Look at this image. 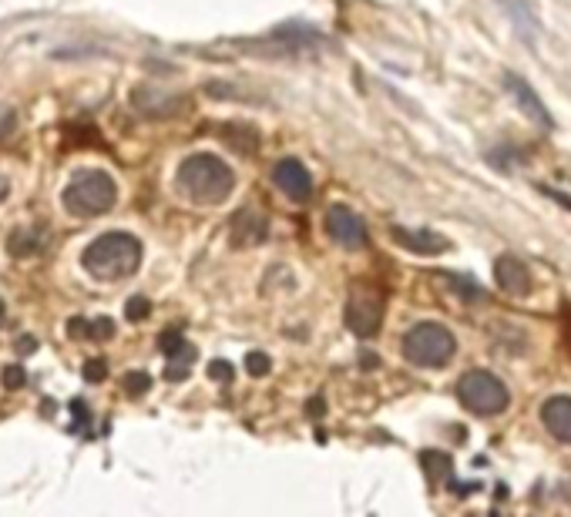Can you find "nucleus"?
Wrapping results in <instances>:
<instances>
[{
	"label": "nucleus",
	"mask_w": 571,
	"mask_h": 517,
	"mask_svg": "<svg viewBox=\"0 0 571 517\" xmlns=\"http://www.w3.org/2000/svg\"><path fill=\"white\" fill-rule=\"evenodd\" d=\"M175 185L185 198H192L198 206H218L232 196L236 188V172L212 151H195L179 165Z\"/></svg>",
	"instance_id": "nucleus-1"
},
{
	"label": "nucleus",
	"mask_w": 571,
	"mask_h": 517,
	"mask_svg": "<svg viewBox=\"0 0 571 517\" xmlns=\"http://www.w3.org/2000/svg\"><path fill=\"white\" fill-rule=\"evenodd\" d=\"M84 273L102 282H118L138 273L141 265V242L128 232H104L81 253Z\"/></svg>",
	"instance_id": "nucleus-2"
},
{
	"label": "nucleus",
	"mask_w": 571,
	"mask_h": 517,
	"mask_svg": "<svg viewBox=\"0 0 571 517\" xmlns=\"http://www.w3.org/2000/svg\"><path fill=\"white\" fill-rule=\"evenodd\" d=\"M118 202V185L102 168H81L71 175L68 188H64V208L78 219H94L104 215L108 208Z\"/></svg>",
	"instance_id": "nucleus-3"
},
{
	"label": "nucleus",
	"mask_w": 571,
	"mask_h": 517,
	"mask_svg": "<svg viewBox=\"0 0 571 517\" xmlns=\"http://www.w3.org/2000/svg\"><path fill=\"white\" fill-rule=\"evenodd\" d=\"M457 349L454 333L440 322H417L411 333L403 336V357L407 363L421 369H440L450 363Z\"/></svg>",
	"instance_id": "nucleus-4"
},
{
	"label": "nucleus",
	"mask_w": 571,
	"mask_h": 517,
	"mask_svg": "<svg viewBox=\"0 0 571 517\" xmlns=\"http://www.w3.org/2000/svg\"><path fill=\"white\" fill-rule=\"evenodd\" d=\"M457 397L478 416H498L508 407V387L488 369H468L457 379Z\"/></svg>",
	"instance_id": "nucleus-5"
},
{
	"label": "nucleus",
	"mask_w": 571,
	"mask_h": 517,
	"mask_svg": "<svg viewBox=\"0 0 571 517\" xmlns=\"http://www.w3.org/2000/svg\"><path fill=\"white\" fill-rule=\"evenodd\" d=\"M380 322H383V296L377 289H350V299H346V326H350V333L360 336V340H370L380 330Z\"/></svg>",
	"instance_id": "nucleus-6"
},
{
	"label": "nucleus",
	"mask_w": 571,
	"mask_h": 517,
	"mask_svg": "<svg viewBox=\"0 0 571 517\" xmlns=\"http://www.w3.org/2000/svg\"><path fill=\"white\" fill-rule=\"evenodd\" d=\"M326 232L333 242H340L343 249H363L366 245V225L353 208L330 206L326 208Z\"/></svg>",
	"instance_id": "nucleus-7"
},
{
	"label": "nucleus",
	"mask_w": 571,
	"mask_h": 517,
	"mask_svg": "<svg viewBox=\"0 0 571 517\" xmlns=\"http://www.w3.org/2000/svg\"><path fill=\"white\" fill-rule=\"evenodd\" d=\"M273 182L286 198L293 202H306L313 196V175L306 172V165L299 158H283L273 168Z\"/></svg>",
	"instance_id": "nucleus-8"
},
{
	"label": "nucleus",
	"mask_w": 571,
	"mask_h": 517,
	"mask_svg": "<svg viewBox=\"0 0 571 517\" xmlns=\"http://www.w3.org/2000/svg\"><path fill=\"white\" fill-rule=\"evenodd\" d=\"M159 346L165 353V377L169 379H185L189 369L195 363V346L185 343V336L179 330H169V333L159 336Z\"/></svg>",
	"instance_id": "nucleus-9"
},
{
	"label": "nucleus",
	"mask_w": 571,
	"mask_h": 517,
	"mask_svg": "<svg viewBox=\"0 0 571 517\" xmlns=\"http://www.w3.org/2000/svg\"><path fill=\"white\" fill-rule=\"evenodd\" d=\"M390 235H393L397 245H403L407 253H417V255H437L450 249V242L431 229H403V225H393Z\"/></svg>",
	"instance_id": "nucleus-10"
},
{
	"label": "nucleus",
	"mask_w": 571,
	"mask_h": 517,
	"mask_svg": "<svg viewBox=\"0 0 571 517\" xmlns=\"http://www.w3.org/2000/svg\"><path fill=\"white\" fill-rule=\"evenodd\" d=\"M494 279H498L501 292H508V296H527V292H531V273H527V265L521 263V259H514V255H501V259L494 263Z\"/></svg>",
	"instance_id": "nucleus-11"
},
{
	"label": "nucleus",
	"mask_w": 571,
	"mask_h": 517,
	"mask_svg": "<svg viewBox=\"0 0 571 517\" xmlns=\"http://www.w3.org/2000/svg\"><path fill=\"white\" fill-rule=\"evenodd\" d=\"M541 420L548 434L561 444H571V397H551L541 407Z\"/></svg>",
	"instance_id": "nucleus-12"
},
{
	"label": "nucleus",
	"mask_w": 571,
	"mask_h": 517,
	"mask_svg": "<svg viewBox=\"0 0 571 517\" xmlns=\"http://www.w3.org/2000/svg\"><path fill=\"white\" fill-rule=\"evenodd\" d=\"M266 239V222L259 215H252V212H239L236 219H232V245H256V242Z\"/></svg>",
	"instance_id": "nucleus-13"
},
{
	"label": "nucleus",
	"mask_w": 571,
	"mask_h": 517,
	"mask_svg": "<svg viewBox=\"0 0 571 517\" xmlns=\"http://www.w3.org/2000/svg\"><path fill=\"white\" fill-rule=\"evenodd\" d=\"M508 88H511V94H514V98H518V101H521V108H525L527 115L535 118L537 125H551L548 111H545V104L537 101L535 91L527 88L525 81H521V78H514V74H508Z\"/></svg>",
	"instance_id": "nucleus-14"
},
{
	"label": "nucleus",
	"mask_w": 571,
	"mask_h": 517,
	"mask_svg": "<svg viewBox=\"0 0 571 517\" xmlns=\"http://www.w3.org/2000/svg\"><path fill=\"white\" fill-rule=\"evenodd\" d=\"M68 333L78 336V340H111L114 322L108 316H102V320H71Z\"/></svg>",
	"instance_id": "nucleus-15"
},
{
	"label": "nucleus",
	"mask_w": 571,
	"mask_h": 517,
	"mask_svg": "<svg viewBox=\"0 0 571 517\" xmlns=\"http://www.w3.org/2000/svg\"><path fill=\"white\" fill-rule=\"evenodd\" d=\"M7 245H11L14 255H31V253H41V249H44V235H41L37 229H21V232H14Z\"/></svg>",
	"instance_id": "nucleus-16"
},
{
	"label": "nucleus",
	"mask_w": 571,
	"mask_h": 517,
	"mask_svg": "<svg viewBox=\"0 0 571 517\" xmlns=\"http://www.w3.org/2000/svg\"><path fill=\"white\" fill-rule=\"evenodd\" d=\"M423 467H427V477L431 481H444V477H450V457L447 454H423Z\"/></svg>",
	"instance_id": "nucleus-17"
},
{
	"label": "nucleus",
	"mask_w": 571,
	"mask_h": 517,
	"mask_svg": "<svg viewBox=\"0 0 571 517\" xmlns=\"http://www.w3.org/2000/svg\"><path fill=\"white\" fill-rule=\"evenodd\" d=\"M149 387H151L149 373H128V377H125V393H128V397H141V393H149Z\"/></svg>",
	"instance_id": "nucleus-18"
},
{
	"label": "nucleus",
	"mask_w": 571,
	"mask_h": 517,
	"mask_svg": "<svg viewBox=\"0 0 571 517\" xmlns=\"http://www.w3.org/2000/svg\"><path fill=\"white\" fill-rule=\"evenodd\" d=\"M151 312V302L145 296H135V299H128V306H125V316L131 322H138V320H145Z\"/></svg>",
	"instance_id": "nucleus-19"
},
{
	"label": "nucleus",
	"mask_w": 571,
	"mask_h": 517,
	"mask_svg": "<svg viewBox=\"0 0 571 517\" xmlns=\"http://www.w3.org/2000/svg\"><path fill=\"white\" fill-rule=\"evenodd\" d=\"M71 414H74V424H71V434H84V426H88V403L84 400H74L71 403Z\"/></svg>",
	"instance_id": "nucleus-20"
},
{
	"label": "nucleus",
	"mask_w": 571,
	"mask_h": 517,
	"mask_svg": "<svg viewBox=\"0 0 571 517\" xmlns=\"http://www.w3.org/2000/svg\"><path fill=\"white\" fill-rule=\"evenodd\" d=\"M246 369H249L252 377H266L269 373V357L266 353H249L246 357Z\"/></svg>",
	"instance_id": "nucleus-21"
},
{
	"label": "nucleus",
	"mask_w": 571,
	"mask_h": 517,
	"mask_svg": "<svg viewBox=\"0 0 571 517\" xmlns=\"http://www.w3.org/2000/svg\"><path fill=\"white\" fill-rule=\"evenodd\" d=\"M24 379H27V373H24L21 367H7V369H4V387H7V390H21Z\"/></svg>",
	"instance_id": "nucleus-22"
},
{
	"label": "nucleus",
	"mask_w": 571,
	"mask_h": 517,
	"mask_svg": "<svg viewBox=\"0 0 571 517\" xmlns=\"http://www.w3.org/2000/svg\"><path fill=\"white\" fill-rule=\"evenodd\" d=\"M14 128H17V115H14V111H7V108H0V141L7 139Z\"/></svg>",
	"instance_id": "nucleus-23"
},
{
	"label": "nucleus",
	"mask_w": 571,
	"mask_h": 517,
	"mask_svg": "<svg viewBox=\"0 0 571 517\" xmlns=\"http://www.w3.org/2000/svg\"><path fill=\"white\" fill-rule=\"evenodd\" d=\"M104 373H108V367H104L102 359H92V363L84 367V379H88V383H98V379H104Z\"/></svg>",
	"instance_id": "nucleus-24"
},
{
	"label": "nucleus",
	"mask_w": 571,
	"mask_h": 517,
	"mask_svg": "<svg viewBox=\"0 0 571 517\" xmlns=\"http://www.w3.org/2000/svg\"><path fill=\"white\" fill-rule=\"evenodd\" d=\"M208 373H212L216 379H232V367H228V363H218V359L208 367Z\"/></svg>",
	"instance_id": "nucleus-25"
},
{
	"label": "nucleus",
	"mask_w": 571,
	"mask_h": 517,
	"mask_svg": "<svg viewBox=\"0 0 571 517\" xmlns=\"http://www.w3.org/2000/svg\"><path fill=\"white\" fill-rule=\"evenodd\" d=\"M11 196V182H7V178H4V175H0V202H4V198Z\"/></svg>",
	"instance_id": "nucleus-26"
},
{
	"label": "nucleus",
	"mask_w": 571,
	"mask_h": 517,
	"mask_svg": "<svg viewBox=\"0 0 571 517\" xmlns=\"http://www.w3.org/2000/svg\"><path fill=\"white\" fill-rule=\"evenodd\" d=\"M4 320H7V310H4V302H0V326H4Z\"/></svg>",
	"instance_id": "nucleus-27"
}]
</instances>
